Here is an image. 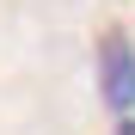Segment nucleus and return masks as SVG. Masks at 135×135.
I'll use <instances>...</instances> for the list:
<instances>
[{
    "label": "nucleus",
    "instance_id": "f257e3e1",
    "mask_svg": "<svg viewBox=\"0 0 135 135\" xmlns=\"http://www.w3.org/2000/svg\"><path fill=\"white\" fill-rule=\"evenodd\" d=\"M98 92L117 117H135V37L117 25L98 37Z\"/></svg>",
    "mask_w": 135,
    "mask_h": 135
},
{
    "label": "nucleus",
    "instance_id": "f03ea898",
    "mask_svg": "<svg viewBox=\"0 0 135 135\" xmlns=\"http://www.w3.org/2000/svg\"><path fill=\"white\" fill-rule=\"evenodd\" d=\"M117 135H135V117H117Z\"/></svg>",
    "mask_w": 135,
    "mask_h": 135
}]
</instances>
